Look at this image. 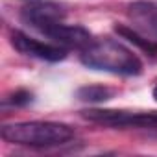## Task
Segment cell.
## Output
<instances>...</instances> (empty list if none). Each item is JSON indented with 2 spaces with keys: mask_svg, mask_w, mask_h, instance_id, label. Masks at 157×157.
I'll use <instances>...</instances> for the list:
<instances>
[{
  "mask_svg": "<svg viewBox=\"0 0 157 157\" xmlns=\"http://www.w3.org/2000/svg\"><path fill=\"white\" fill-rule=\"evenodd\" d=\"M11 44L21 54L30 56V57H37V59H43V61H61L67 56V50L61 48L59 44L43 43L39 39H33V37L22 33V32H13L11 33Z\"/></svg>",
  "mask_w": 157,
  "mask_h": 157,
  "instance_id": "obj_5",
  "label": "cell"
},
{
  "mask_svg": "<svg viewBox=\"0 0 157 157\" xmlns=\"http://www.w3.org/2000/svg\"><path fill=\"white\" fill-rule=\"evenodd\" d=\"M117 33H120V35H122V37H126L128 41L135 43V44H137V46H140L142 50H146V52H150V54H157V44H153L150 39L140 37L137 32L128 30V28H124V26H117Z\"/></svg>",
  "mask_w": 157,
  "mask_h": 157,
  "instance_id": "obj_8",
  "label": "cell"
},
{
  "mask_svg": "<svg viewBox=\"0 0 157 157\" xmlns=\"http://www.w3.org/2000/svg\"><path fill=\"white\" fill-rule=\"evenodd\" d=\"M63 11L52 4H30L22 11V21L32 28L39 30L54 43L68 48H85L91 43V33L82 26L63 24Z\"/></svg>",
  "mask_w": 157,
  "mask_h": 157,
  "instance_id": "obj_1",
  "label": "cell"
},
{
  "mask_svg": "<svg viewBox=\"0 0 157 157\" xmlns=\"http://www.w3.org/2000/svg\"><path fill=\"white\" fill-rule=\"evenodd\" d=\"M82 63L94 70H105L122 76H135L142 70L140 59L129 48L113 39L91 41L82 50Z\"/></svg>",
  "mask_w": 157,
  "mask_h": 157,
  "instance_id": "obj_2",
  "label": "cell"
},
{
  "mask_svg": "<svg viewBox=\"0 0 157 157\" xmlns=\"http://www.w3.org/2000/svg\"><path fill=\"white\" fill-rule=\"evenodd\" d=\"M153 98L157 100V85H155V89H153Z\"/></svg>",
  "mask_w": 157,
  "mask_h": 157,
  "instance_id": "obj_10",
  "label": "cell"
},
{
  "mask_svg": "<svg viewBox=\"0 0 157 157\" xmlns=\"http://www.w3.org/2000/svg\"><path fill=\"white\" fill-rule=\"evenodd\" d=\"M129 19L146 35L157 39V4L155 2H135L129 6Z\"/></svg>",
  "mask_w": 157,
  "mask_h": 157,
  "instance_id": "obj_6",
  "label": "cell"
},
{
  "mask_svg": "<svg viewBox=\"0 0 157 157\" xmlns=\"http://www.w3.org/2000/svg\"><path fill=\"white\" fill-rule=\"evenodd\" d=\"M78 96H80V100H85V102H104L113 96V91L104 85H89L78 91Z\"/></svg>",
  "mask_w": 157,
  "mask_h": 157,
  "instance_id": "obj_7",
  "label": "cell"
},
{
  "mask_svg": "<svg viewBox=\"0 0 157 157\" xmlns=\"http://www.w3.org/2000/svg\"><path fill=\"white\" fill-rule=\"evenodd\" d=\"M30 100H32V94H28V93H17L11 102L17 104V105H21V104H28Z\"/></svg>",
  "mask_w": 157,
  "mask_h": 157,
  "instance_id": "obj_9",
  "label": "cell"
},
{
  "mask_svg": "<svg viewBox=\"0 0 157 157\" xmlns=\"http://www.w3.org/2000/svg\"><path fill=\"white\" fill-rule=\"evenodd\" d=\"M83 117L111 128H157V111H118V109H91Z\"/></svg>",
  "mask_w": 157,
  "mask_h": 157,
  "instance_id": "obj_4",
  "label": "cell"
},
{
  "mask_svg": "<svg viewBox=\"0 0 157 157\" xmlns=\"http://www.w3.org/2000/svg\"><path fill=\"white\" fill-rule=\"evenodd\" d=\"M4 140L21 144V146H33V148H54L67 144L72 140L74 131L70 126L61 122H17L4 126L0 131Z\"/></svg>",
  "mask_w": 157,
  "mask_h": 157,
  "instance_id": "obj_3",
  "label": "cell"
}]
</instances>
